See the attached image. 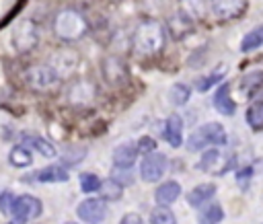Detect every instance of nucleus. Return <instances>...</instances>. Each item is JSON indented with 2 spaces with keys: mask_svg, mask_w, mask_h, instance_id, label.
I'll list each match as a JSON object with an SVG mask.
<instances>
[{
  "mask_svg": "<svg viewBox=\"0 0 263 224\" xmlns=\"http://www.w3.org/2000/svg\"><path fill=\"white\" fill-rule=\"evenodd\" d=\"M164 41H166L164 27L158 21L148 18V21L138 23V27L134 29V35H132V51L138 58H152V55H156V53L162 51Z\"/></svg>",
  "mask_w": 263,
  "mask_h": 224,
  "instance_id": "f257e3e1",
  "label": "nucleus"
},
{
  "mask_svg": "<svg viewBox=\"0 0 263 224\" xmlns=\"http://www.w3.org/2000/svg\"><path fill=\"white\" fill-rule=\"evenodd\" d=\"M88 29H90L88 18L76 8H64L53 18V33L64 43L80 41L82 37H86Z\"/></svg>",
  "mask_w": 263,
  "mask_h": 224,
  "instance_id": "f03ea898",
  "label": "nucleus"
},
{
  "mask_svg": "<svg viewBox=\"0 0 263 224\" xmlns=\"http://www.w3.org/2000/svg\"><path fill=\"white\" fill-rule=\"evenodd\" d=\"M218 144H226V132L220 123L199 125L195 132H191V136L187 140L189 150H201L205 146H218Z\"/></svg>",
  "mask_w": 263,
  "mask_h": 224,
  "instance_id": "7ed1b4c3",
  "label": "nucleus"
},
{
  "mask_svg": "<svg viewBox=\"0 0 263 224\" xmlns=\"http://www.w3.org/2000/svg\"><path fill=\"white\" fill-rule=\"evenodd\" d=\"M39 43V29L33 21H21L12 29V45L21 53H29Z\"/></svg>",
  "mask_w": 263,
  "mask_h": 224,
  "instance_id": "20e7f679",
  "label": "nucleus"
},
{
  "mask_svg": "<svg viewBox=\"0 0 263 224\" xmlns=\"http://www.w3.org/2000/svg\"><path fill=\"white\" fill-rule=\"evenodd\" d=\"M41 201L29 193L25 195H18L14 197V203H12V210H10V216H12V222L10 224H27V220L31 218H39L41 216Z\"/></svg>",
  "mask_w": 263,
  "mask_h": 224,
  "instance_id": "39448f33",
  "label": "nucleus"
},
{
  "mask_svg": "<svg viewBox=\"0 0 263 224\" xmlns=\"http://www.w3.org/2000/svg\"><path fill=\"white\" fill-rule=\"evenodd\" d=\"M25 78H27L29 86L43 90V88L53 86V84L60 80V74H58V72L53 70V66L47 62V64H35V66L27 68Z\"/></svg>",
  "mask_w": 263,
  "mask_h": 224,
  "instance_id": "423d86ee",
  "label": "nucleus"
},
{
  "mask_svg": "<svg viewBox=\"0 0 263 224\" xmlns=\"http://www.w3.org/2000/svg\"><path fill=\"white\" fill-rule=\"evenodd\" d=\"M166 164H168L166 156L154 150V152H150V154H146V156L142 158V162H140V177H142L146 183H156V181L164 175Z\"/></svg>",
  "mask_w": 263,
  "mask_h": 224,
  "instance_id": "0eeeda50",
  "label": "nucleus"
},
{
  "mask_svg": "<svg viewBox=\"0 0 263 224\" xmlns=\"http://www.w3.org/2000/svg\"><path fill=\"white\" fill-rule=\"evenodd\" d=\"M76 216L86 224H99L107 216V203L101 197H88L82 199L76 208Z\"/></svg>",
  "mask_w": 263,
  "mask_h": 224,
  "instance_id": "6e6552de",
  "label": "nucleus"
},
{
  "mask_svg": "<svg viewBox=\"0 0 263 224\" xmlns=\"http://www.w3.org/2000/svg\"><path fill=\"white\" fill-rule=\"evenodd\" d=\"M232 164V158L230 156H224L220 150L212 148V150H205L197 162V169L203 171V173H216V175H224Z\"/></svg>",
  "mask_w": 263,
  "mask_h": 224,
  "instance_id": "1a4fd4ad",
  "label": "nucleus"
},
{
  "mask_svg": "<svg viewBox=\"0 0 263 224\" xmlns=\"http://www.w3.org/2000/svg\"><path fill=\"white\" fill-rule=\"evenodd\" d=\"M101 70H103V76H105V80H107L109 84H119L121 80L127 78V66H125V62H123L121 58H117V55L105 58L103 64H101Z\"/></svg>",
  "mask_w": 263,
  "mask_h": 224,
  "instance_id": "9d476101",
  "label": "nucleus"
},
{
  "mask_svg": "<svg viewBox=\"0 0 263 224\" xmlns=\"http://www.w3.org/2000/svg\"><path fill=\"white\" fill-rule=\"evenodd\" d=\"M210 6H212V12L220 21H230L242 14L247 0H210Z\"/></svg>",
  "mask_w": 263,
  "mask_h": 224,
  "instance_id": "9b49d317",
  "label": "nucleus"
},
{
  "mask_svg": "<svg viewBox=\"0 0 263 224\" xmlns=\"http://www.w3.org/2000/svg\"><path fill=\"white\" fill-rule=\"evenodd\" d=\"M27 181H39V183H64L68 181V171L62 164H51L35 171L33 175L27 177Z\"/></svg>",
  "mask_w": 263,
  "mask_h": 224,
  "instance_id": "f8f14e48",
  "label": "nucleus"
},
{
  "mask_svg": "<svg viewBox=\"0 0 263 224\" xmlns=\"http://www.w3.org/2000/svg\"><path fill=\"white\" fill-rule=\"evenodd\" d=\"M138 158V148L136 144H119L113 150V164L117 169H132Z\"/></svg>",
  "mask_w": 263,
  "mask_h": 224,
  "instance_id": "ddd939ff",
  "label": "nucleus"
},
{
  "mask_svg": "<svg viewBox=\"0 0 263 224\" xmlns=\"http://www.w3.org/2000/svg\"><path fill=\"white\" fill-rule=\"evenodd\" d=\"M164 140L173 146L179 148L183 144V121L179 115H168L164 121Z\"/></svg>",
  "mask_w": 263,
  "mask_h": 224,
  "instance_id": "4468645a",
  "label": "nucleus"
},
{
  "mask_svg": "<svg viewBox=\"0 0 263 224\" xmlns=\"http://www.w3.org/2000/svg\"><path fill=\"white\" fill-rule=\"evenodd\" d=\"M214 107L222 115H232L236 111V105H234V101L230 97V84L224 82V84L218 86V90L214 95Z\"/></svg>",
  "mask_w": 263,
  "mask_h": 224,
  "instance_id": "2eb2a0df",
  "label": "nucleus"
},
{
  "mask_svg": "<svg viewBox=\"0 0 263 224\" xmlns=\"http://www.w3.org/2000/svg\"><path fill=\"white\" fill-rule=\"evenodd\" d=\"M214 195H216V185H214V183H201V185L193 187V189L187 193V203H189L191 208H199V206H203L205 201H210Z\"/></svg>",
  "mask_w": 263,
  "mask_h": 224,
  "instance_id": "dca6fc26",
  "label": "nucleus"
},
{
  "mask_svg": "<svg viewBox=\"0 0 263 224\" xmlns=\"http://www.w3.org/2000/svg\"><path fill=\"white\" fill-rule=\"evenodd\" d=\"M49 64H51L53 70L62 76L64 72L68 74V72H74V70H76V66H78V58H76L74 51H55Z\"/></svg>",
  "mask_w": 263,
  "mask_h": 224,
  "instance_id": "f3484780",
  "label": "nucleus"
},
{
  "mask_svg": "<svg viewBox=\"0 0 263 224\" xmlns=\"http://www.w3.org/2000/svg\"><path fill=\"white\" fill-rule=\"evenodd\" d=\"M179 195H181V185H179L177 181H164V183H162L160 187H156V191H154L156 203H158V206H166V208H168V203H173Z\"/></svg>",
  "mask_w": 263,
  "mask_h": 224,
  "instance_id": "a211bd4d",
  "label": "nucleus"
},
{
  "mask_svg": "<svg viewBox=\"0 0 263 224\" xmlns=\"http://www.w3.org/2000/svg\"><path fill=\"white\" fill-rule=\"evenodd\" d=\"M99 193H101V199H103V201H115V199H119V197L123 195V185H119V183L111 177V179L101 181Z\"/></svg>",
  "mask_w": 263,
  "mask_h": 224,
  "instance_id": "6ab92c4d",
  "label": "nucleus"
},
{
  "mask_svg": "<svg viewBox=\"0 0 263 224\" xmlns=\"http://www.w3.org/2000/svg\"><path fill=\"white\" fill-rule=\"evenodd\" d=\"M23 142H25L27 146H31L35 152H39L41 156H45V158H51V156H55V154H58V152H55V146H53L51 142L43 140V138L27 136V138H23Z\"/></svg>",
  "mask_w": 263,
  "mask_h": 224,
  "instance_id": "aec40b11",
  "label": "nucleus"
},
{
  "mask_svg": "<svg viewBox=\"0 0 263 224\" xmlns=\"http://www.w3.org/2000/svg\"><path fill=\"white\" fill-rule=\"evenodd\" d=\"M203 0H181V14H185L191 23L203 16Z\"/></svg>",
  "mask_w": 263,
  "mask_h": 224,
  "instance_id": "412c9836",
  "label": "nucleus"
},
{
  "mask_svg": "<svg viewBox=\"0 0 263 224\" xmlns=\"http://www.w3.org/2000/svg\"><path fill=\"white\" fill-rule=\"evenodd\" d=\"M224 220V210L220 203H210L201 214H199V224H220Z\"/></svg>",
  "mask_w": 263,
  "mask_h": 224,
  "instance_id": "4be33fe9",
  "label": "nucleus"
},
{
  "mask_svg": "<svg viewBox=\"0 0 263 224\" xmlns=\"http://www.w3.org/2000/svg\"><path fill=\"white\" fill-rule=\"evenodd\" d=\"M8 160H10L12 166L23 169V166H29V164L33 162V156H31L29 148H25V146H14V148L10 150V154H8Z\"/></svg>",
  "mask_w": 263,
  "mask_h": 224,
  "instance_id": "5701e85b",
  "label": "nucleus"
},
{
  "mask_svg": "<svg viewBox=\"0 0 263 224\" xmlns=\"http://www.w3.org/2000/svg\"><path fill=\"white\" fill-rule=\"evenodd\" d=\"M261 45H263V27H255L240 41V49L242 51H253V49H257Z\"/></svg>",
  "mask_w": 263,
  "mask_h": 224,
  "instance_id": "b1692460",
  "label": "nucleus"
},
{
  "mask_svg": "<svg viewBox=\"0 0 263 224\" xmlns=\"http://www.w3.org/2000/svg\"><path fill=\"white\" fill-rule=\"evenodd\" d=\"M247 123L253 129H263V101H255L247 109Z\"/></svg>",
  "mask_w": 263,
  "mask_h": 224,
  "instance_id": "393cba45",
  "label": "nucleus"
},
{
  "mask_svg": "<svg viewBox=\"0 0 263 224\" xmlns=\"http://www.w3.org/2000/svg\"><path fill=\"white\" fill-rule=\"evenodd\" d=\"M150 224H177V218L166 206H158L150 214Z\"/></svg>",
  "mask_w": 263,
  "mask_h": 224,
  "instance_id": "a878e982",
  "label": "nucleus"
},
{
  "mask_svg": "<svg viewBox=\"0 0 263 224\" xmlns=\"http://www.w3.org/2000/svg\"><path fill=\"white\" fill-rule=\"evenodd\" d=\"M189 97H191V88L187 86V84H173V88H171V92H168V99H171V103L173 105H185L187 101H189Z\"/></svg>",
  "mask_w": 263,
  "mask_h": 224,
  "instance_id": "bb28decb",
  "label": "nucleus"
},
{
  "mask_svg": "<svg viewBox=\"0 0 263 224\" xmlns=\"http://www.w3.org/2000/svg\"><path fill=\"white\" fill-rule=\"evenodd\" d=\"M261 84H263V72H251V74H247V76L242 78V82H240V86H242V92H245V95L255 92Z\"/></svg>",
  "mask_w": 263,
  "mask_h": 224,
  "instance_id": "cd10ccee",
  "label": "nucleus"
},
{
  "mask_svg": "<svg viewBox=\"0 0 263 224\" xmlns=\"http://www.w3.org/2000/svg\"><path fill=\"white\" fill-rule=\"evenodd\" d=\"M222 76H224V72H222V70H216V72H212V74H208V76L197 78L195 86H197L199 92H205V90H210L214 84H218V82L222 80Z\"/></svg>",
  "mask_w": 263,
  "mask_h": 224,
  "instance_id": "c85d7f7f",
  "label": "nucleus"
},
{
  "mask_svg": "<svg viewBox=\"0 0 263 224\" xmlns=\"http://www.w3.org/2000/svg\"><path fill=\"white\" fill-rule=\"evenodd\" d=\"M101 187V179L95 173H82L80 175V189L84 193H95Z\"/></svg>",
  "mask_w": 263,
  "mask_h": 224,
  "instance_id": "c756f323",
  "label": "nucleus"
},
{
  "mask_svg": "<svg viewBox=\"0 0 263 224\" xmlns=\"http://www.w3.org/2000/svg\"><path fill=\"white\" fill-rule=\"evenodd\" d=\"M136 148H138V154H150V152H154V148H156V142H154L152 138L144 136V138H140V140H138Z\"/></svg>",
  "mask_w": 263,
  "mask_h": 224,
  "instance_id": "7c9ffc66",
  "label": "nucleus"
},
{
  "mask_svg": "<svg viewBox=\"0 0 263 224\" xmlns=\"http://www.w3.org/2000/svg\"><path fill=\"white\" fill-rule=\"evenodd\" d=\"M12 203H14V195L10 191H2L0 193V212L10 216V210H12Z\"/></svg>",
  "mask_w": 263,
  "mask_h": 224,
  "instance_id": "2f4dec72",
  "label": "nucleus"
},
{
  "mask_svg": "<svg viewBox=\"0 0 263 224\" xmlns=\"http://www.w3.org/2000/svg\"><path fill=\"white\" fill-rule=\"evenodd\" d=\"M82 158H84V148H70L68 154L64 152V162L66 164H76Z\"/></svg>",
  "mask_w": 263,
  "mask_h": 224,
  "instance_id": "473e14b6",
  "label": "nucleus"
},
{
  "mask_svg": "<svg viewBox=\"0 0 263 224\" xmlns=\"http://www.w3.org/2000/svg\"><path fill=\"white\" fill-rule=\"evenodd\" d=\"M117 175H119V177H113V179H115L119 185H123V187H125L127 183H132V181H134L132 169H117Z\"/></svg>",
  "mask_w": 263,
  "mask_h": 224,
  "instance_id": "72a5a7b5",
  "label": "nucleus"
},
{
  "mask_svg": "<svg viewBox=\"0 0 263 224\" xmlns=\"http://www.w3.org/2000/svg\"><path fill=\"white\" fill-rule=\"evenodd\" d=\"M119 224H142V218L138 214H125Z\"/></svg>",
  "mask_w": 263,
  "mask_h": 224,
  "instance_id": "f704fd0d",
  "label": "nucleus"
}]
</instances>
